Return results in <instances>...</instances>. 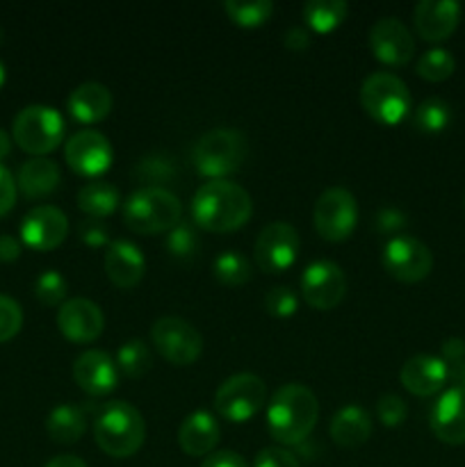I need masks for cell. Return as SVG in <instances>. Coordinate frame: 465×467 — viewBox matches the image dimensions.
I'll use <instances>...</instances> for the list:
<instances>
[{"instance_id":"cell-1","label":"cell","mask_w":465,"mask_h":467,"mask_svg":"<svg viewBox=\"0 0 465 467\" xmlns=\"http://www.w3.org/2000/svg\"><path fill=\"white\" fill-rule=\"evenodd\" d=\"M253 213L249 192L231 181H210L191 199V219L210 233H231L244 226Z\"/></svg>"},{"instance_id":"cell-2","label":"cell","mask_w":465,"mask_h":467,"mask_svg":"<svg viewBox=\"0 0 465 467\" xmlns=\"http://www.w3.org/2000/svg\"><path fill=\"white\" fill-rule=\"evenodd\" d=\"M319 401L310 388L287 383L274 392L267 409V429L281 445H299L317 424Z\"/></svg>"},{"instance_id":"cell-3","label":"cell","mask_w":465,"mask_h":467,"mask_svg":"<svg viewBox=\"0 0 465 467\" xmlns=\"http://www.w3.org/2000/svg\"><path fill=\"white\" fill-rule=\"evenodd\" d=\"M94 438L112 459H128L144 445L146 424L140 410L128 401H108L94 422Z\"/></svg>"},{"instance_id":"cell-4","label":"cell","mask_w":465,"mask_h":467,"mask_svg":"<svg viewBox=\"0 0 465 467\" xmlns=\"http://www.w3.org/2000/svg\"><path fill=\"white\" fill-rule=\"evenodd\" d=\"M181 222V201L164 187H141L123 203V223L140 235L169 233Z\"/></svg>"},{"instance_id":"cell-5","label":"cell","mask_w":465,"mask_h":467,"mask_svg":"<svg viewBox=\"0 0 465 467\" xmlns=\"http://www.w3.org/2000/svg\"><path fill=\"white\" fill-rule=\"evenodd\" d=\"M244 135L232 128H214L196 140L191 149V162L201 176H208L212 181H223V176L235 173L246 160Z\"/></svg>"},{"instance_id":"cell-6","label":"cell","mask_w":465,"mask_h":467,"mask_svg":"<svg viewBox=\"0 0 465 467\" xmlns=\"http://www.w3.org/2000/svg\"><path fill=\"white\" fill-rule=\"evenodd\" d=\"M67 123L55 108L48 105H27L14 117L12 137L26 153L44 158L57 149L64 140Z\"/></svg>"},{"instance_id":"cell-7","label":"cell","mask_w":465,"mask_h":467,"mask_svg":"<svg viewBox=\"0 0 465 467\" xmlns=\"http://www.w3.org/2000/svg\"><path fill=\"white\" fill-rule=\"evenodd\" d=\"M360 105L378 123L395 126L410 112V91L395 73L377 71L365 78L360 87Z\"/></svg>"},{"instance_id":"cell-8","label":"cell","mask_w":465,"mask_h":467,"mask_svg":"<svg viewBox=\"0 0 465 467\" xmlns=\"http://www.w3.org/2000/svg\"><path fill=\"white\" fill-rule=\"evenodd\" d=\"M267 400V386L251 372L228 377L214 392V410L228 422H246L263 409Z\"/></svg>"},{"instance_id":"cell-9","label":"cell","mask_w":465,"mask_h":467,"mask_svg":"<svg viewBox=\"0 0 465 467\" xmlns=\"http://www.w3.org/2000/svg\"><path fill=\"white\" fill-rule=\"evenodd\" d=\"M358 223V203L345 187L322 192L315 203V228L328 242H342Z\"/></svg>"},{"instance_id":"cell-10","label":"cell","mask_w":465,"mask_h":467,"mask_svg":"<svg viewBox=\"0 0 465 467\" xmlns=\"http://www.w3.org/2000/svg\"><path fill=\"white\" fill-rule=\"evenodd\" d=\"M383 269L401 283H419L431 274L433 254L424 242L410 235H397L388 240L381 255Z\"/></svg>"},{"instance_id":"cell-11","label":"cell","mask_w":465,"mask_h":467,"mask_svg":"<svg viewBox=\"0 0 465 467\" xmlns=\"http://www.w3.org/2000/svg\"><path fill=\"white\" fill-rule=\"evenodd\" d=\"M150 340L164 360L171 365H191L203 351V337L181 317H160L150 328Z\"/></svg>"},{"instance_id":"cell-12","label":"cell","mask_w":465,"mask_h":467,"mask_svg":"<svg viewBox=\"0 0 465 467\" xmlns=\"http://www.w3.org/2000/svg\"><path fill=\"white\" fill-rule=\"evenodd\" d=\"M301 240L292 223L272 222L260 231L253 246V258L264 274H283L294 265Z\"/></svg>"},{"instance_id":"cell-13","label":"cell","mask_w":465,"mask_h":467,"mask_svg":"<svg viewBox=\"0 0 465 467\" xmlns=\"http://www.w3.org/2000/svg\"><path fill=\"white\" fill-rule=\"evenodd\" d=\"M346 292L345 272L336 263L315 260L301 274V296L315 310H333Z\"/></svg>"},{"instance_id":"cell-14","label":"cell","mask_w":465,"mask_h":467,"mask_svg":"<svg viewBox=\"0 0 465 467\" xmlns=\"http://www.w3.org/2000/svg\"><path fill=\"white\" fill-rule=\"evenodd\" d=\"M64 158L76 173L96 178L108 171L114 153L112 144L103 132L85 128V130H78L76 135L68 137L67 146H64Z\"/></svg>"},{"instance_id":"cell-15","label":"cell","mask_w":465,"mask_h":467,"mask_svg":"<svg viewBox=\"0 0 465 467\" xmlns=\"http://www.w3.org/2000/svg\"><path fill=\"white\" fill-rule=\"evenodd\" d=\"M369 48L374 57L390 67H404L415 55V39L408 27L395 16L378 18L369 30Z\"/></svg>"},{"instance_id":"cell-16","label":"cell","mask_w":465,"mask_h":467,"mask_svg":"<svg viewBox=\"0 0 465 467\" xmlns=\"http://www.w3.org/2000/svg\"><path fill=\"white\" fill-rule=\"evenodd\" d=\"M68 235V219L55 205H36L23 217L21 240L35 251L57 249Z\"/></svg>"},{"instance_id":"cell-17","label":"cell","mask_w":465,"mask_h":467,"mask_svg":"<svg viewBox=\"0 0 465 467\" xmlns=\"http://www.w3.org/2000/svg\"><path fill=\"white\" fill-rule=\"evenodd\" d=\"M57 327L67 340L87 345V342H94L103 333V310L94 301L76 296V299H68L59 306Z\"/></svg>"},{"instance_id":"cell-18","label":"cell","mask_w":465,"mask_h":467,"mask_svg":"<svg viewBox=\"0 0 465 467\" xmlns=\"http://www.w3.org/2000/svg\"><path fill=\"white\" fill-rule=\"evenodd\" d=\"M433 436L445 445H465V390L450 388L433 404L429 415Z\"/></svg>"},{"instance_id":"cell-19","label":"cell","mask_w":465,"mask_h":467,"mask_svg":"<svg viewBox=\"0 0 465 467\" xmlns=\"http://www.w3.org/2000/svg\"><path fill=\"white\" fill-rule=\"evenodd\" d=\"M73 379L91 397H103L117 388L119 368L105 351L89 349L73 363Z\"/></svg>"},{"instance_id":"cell-20","label":"cell","mask_w":465,"mask_h":467,"mask_svg":"<svg viewBox=\"0 0 465 467\" xmlns=\"http://www.w3.org/2000/svg\"><path fill=\"white\" fill-rule=\"evenodd\" d=\"M415 30L424 41H445L460 21V5L454 0H422L413 9Z\"/></svg>"},{"instance_id":"cell-21","label":"cell","mask_w":465,"mask_h":467,"mask_svg":"<svg viewBox=\"0 0 465 467\" xmlns=\"http://www.w3.org/2000/svg\"><path fill=\"white\" fill-rule=\"evenodd\" d=\"M401 386L415 397H431L450 381V365L438 356H413L401 368Z\"/></svg>"},{"instance_id":"cell-22","label":"cell","mask_w":465,"mask_h":467,"mask_svg":"<svg viewBox=\"0 0 465 467\" xmlns=\"http://www.w3.org/2000/svg\"><path fill=\"white\" fill-rule=\"evenodd\" d=\"M144 254L128 240H112L105 254V274L117 287H135L144 278Z\"/></svg>"},{"instance_id":"cell-23","label":"cell","mask_w":465,"mask_h":467,"mask_svg":"<svg viewBox=\"0 0 465 467\" xmlns=\"http://www.w3.org/2000/svg\"><path fill=\"white\" fill-rule=\"evenodd\" d=\"M219 424L208 410H194L178 429V445L187 456H205L217 447Z\"/></svg>"},{"instance_id":"cell-24","label":"cell","mask_w":465,"mask_h":467,"mask_svg":"<svg viewBox=\"0 0 465 467\" xmlns=\"http://www.w3.org/2000/svg\"><path fill=\"white\" fill-rule=\"evenodd\" d=\"M67 109L76 121L96 123L112 109V94L100 82H82L67 99Z\"/></svg>"},{"instance_id":"cell-25","label":"cell","mask_w":465,"mask_h":467,"mask_svg":"<svg viewBox=\"0 0 465 467\" xmlns=\"http://www.w3.org/2000/svg\"><path fill=\"white\" fill-rule=\"evenodd\" d=\"M372 436V418L360 406L349 404L337 410L331 420V438L345 450H356L365 445Z\"/></svg>"},{"instance_id":"cell-26","label":"cell","mask_w":465,"mask_h":467,"mask_svg":"<svg viewBox=\"0 0 465 467\" xmlns=\"http://www.w3.org/2000/svg\"><path fill=\"white\" fill-rule=\"evenodd\" d=\"M59 181H62V173H59L57 162L48 158H32L18 169L16 187L27 199H44L57 190Z\"/></svg>"},{"instance_id":"cell-27","label":"cell","mask_w":465,"mask_h":467,"mask_svg":"<svg viewBox=\"0 0 465 467\" xmlns=\"http://www.w3.org/2000/svg\"><path fill=\"white\" fill-rule=\"evenodd\" d=\"M121 203V196L114 185L105 181H91L78 192V208L91 219H105Z\"/></svg>"},{"instance_id":"cell-28","label":"cell","mask_w":465,"mask_h":467,"mask_svg":"<svg viewBox=\"0 0 465 467\" xmlns=\"http://www.w3.org/2000/svg\"><path fill=\"white\" fill-rule=\"evenodd\" d=\"M85 427V413L71 404H62L53 409L48 420H46V431H48L50 441L59 442V445H73V442L80 441Z\"/></svg>"},{"instance_id":"cell-29","label":"cell","mask_w":465,"mask_h":467,"mask_svg":"<svg viewBox=\"0 0 465 467\" xmlns=\"http://www.w3.org/2000/svg\"><path fill=\"white\" fill-rule=\"evenodd\" d=\"M349 5L345 0H310L304 5V18L310 30L331 32L346 18Z\"/></svg>"},{"instance_id":"cell-30","label":"cell","mask_w":465,"mask_h":467,"mask_svg":"<svg viewBox=\"0 0 465 467\" xmlns=\"http://www.w3.org/2000/svg\"><path fill=\"white\" fill-rule=\"evenodd\" d=\"M451 123V108L447 100L442 99H427L415 108L413 112V126L419 132H427V135H436L442 132Z\"/></svg>"},{"instance_id":"cell-31","label":"cell","mask_w":465,"mask_h":467,"mask_svg":"<svg viewBox=\"0 0 465 467\" xmlns=\"http://www.w3.org/2000/svg\"><path fill=\"white\" fill-rule=\"evenodd\" d=\"M212 274L219 283L228 287L244 285L251 278V263L240 251H223L212 263Z\"/></svg>"},{"instance_id":"cell-32","label":"cell","mask_w":465,"mask_h":467,"mask_svg":"<svg viewBox=\"0 0 465 467\" xmlns=\"http://www.w3.org/2000/svg\"><path fill=\"white\" fill-rule=\"evenodd\" d=\"M228 18L242 27H258L274 14V5L269 0H226L223 3Z\"/></svg>"},{"instance_id":"cell-33","label":"cell","mask_w":465,"mask_h":467,"mask_svg":"<svg viewBox=\"0 0 465 467\" xmlns=\"http://www.w3.org/2000/svg\"><path fill=\"white\" fill-rule=\"evenodd\" d=\"M153 365V354L141 340H128L126 345L119 347L117 351V368L119 372L126 374L128 379H140Z\"/></svg>"},{"instance_id":"cell-34","label":"cell","mask_w":465,"mask_h":467,"mask_svg":"<svg viewBox=\"0 0 465 467\" xmlns=\"http://www.w3.org/2000/svg\"><path fill=\"white\" fill-rule=\"evenodd\" d=\"M456 68L454 55L447 48H431L418 59V76L429 82H442L451 78Z\"/></svg>"},{"instance_id":"cell-35","label":"cell","mask_w":465,"mask_h":467,"mask_svg":"<svg viewBox=\"0 0 465 467\" xmlns=\"http://www.w3.org/2000/svg\"><path fill=\"white\" fill-rule=\"evenodd\" d=\"M167 251L176 260H190L201 251V240L190 222H181L167 235Z\"/></svg>"},{"instance_id":"cell-36","label":"cell","mask_w":465,"mask_h":467,"mask_svg":"<svg viewBox=\"0 0 465 467\" xmlns=\"http://www.w3.org/2000/svg\"><path fill=\"white\" fill-rule=\"evenodd\" d=\"M68 295V283L57 269H46L35 281V296L44 306H62Z\"/></svg>"},{"instance_id":"cell-37","label":"cell","mask_w":465,"mask_h":467,"mask_svg":"<svg viewBox=\"0 0 465 467\" xmlns=\"http://www.w3.org/2000/svg\"><path fill=\"white\" fill-rule=\"evenodd\" d=\"M264 308L274 317H292V315L299 310V296L294 295V290L285 285H276L264 295Z\"/></svg>"},{"instance_id":"cell-38","label":"cell","mask_w":465,"mask_h":467,"mask_svg":"<svg viewBox=\"0 0 465 467\" xmlns=\"http://www.w3.org/2000/svg\"><path fill=\"white\" fill-rule=\"evenodd\" d=\"M137 173L150 182L149 187H160L158 182H167L176 176V169H173L171 160H167L164 155H150L137 164Z\"/></svg>"},{"instance_id":"cell-39","label":"cell","mask_w":465,"mask_h":467,"mask_svg":"<svg viewBox=\"0 0 465 467\" xmlns=\"http://www.w3.org/2000/svg\"><path fill=\"white\" fill-rule=\"evenodd\" d=\"M23 327V310L12 296L0 295V342L12 340Z\"/></svg>"},{"instance_id":"cell-40","label":"cell","mask_w":465,"mask_h":467,"mask_svg":"<svg viewBox=\"0 0 465 467\" xmlns=\"http://www.w3.org/2000/svg\"><path fill=\"white\" fill-rule=\"evenodd\" d=\"M377 415L381 420V424H386V427H399V424H404L406 415H408V406H406V401L401 397L383 395L377 401Z\"/></svg>"},{"instance_id":"cell-41","label":"cell","mask_w":465,"mask_h":467,"mask_svg":"<svg viewBox=\"0 0 465 467\" xmlns=\"http://www.w3.org/2000/svg\"><path fill=\"white\" fill-rule=\"evenodd\" d=\"M406 223H408V219L397 208H381L377 213V217H374V228L378 233H383V235H401Z\"/></svg>"},{"instance_id":"cell-42","label":"cell","mask_w":465,"mask_h":467,"mask_svg":"<svg viewBox=\"0 0 465 467\" xmlns=\"http://www.w3.org/2000/svg\"><path fill=\"white\" fill-rule=\"evenodd\" d=\"M80 240L82 244L87 246H94V249H98V246H109V228L108 223L103 222V219H85V222L80 223Z\"/></svg>"},{"instance_id":"cell-43","label":"cell","mask_w":465,"mask_h":467,"mask_svg":"<svg viewBox=\"0 0 465 467\" xmlns=\"http://www.w3.org/2000/svg\"><path fill=\"white\" fill-rule=\"evenodd\" d=\"M253 467H301L296 456L283 447H264L255 456Z\"/></svg>"},{"instance_id":"cell-44","label":"cell","mask_w":465,"mask_h":467,"mask_svg":"<svg viewBox=\"0 0 465 467\" xmlns=\"http://www.w3.org/2000/svg\"><path fill=\"white\" fill-rule=\"evenodd\" d=\"M16 181L9 173V169L0 164V217L14 208V203H16Z\"/></svg>"},{"instance_id":"cell-45","label":"cell","mask_w":465,"mask_h":467,"mask_svg":"<svg viewBox=\"0 0 465 467\" xmlns=\"http://www.w3.org/2000/svg\"><path fill=\"white\" fill-rule=\"evenodd\" d=\"M442 351V360H445L447 365H459L465 360V340H460V337H450V340L442 342L440 347Z\"/></svg>"},{"instance_id":"cell-46","label":"cell","mask_w":465,"mask_h":467,"mask_svg":"<svg viewBox=\"0 0 465 467\" xmlns=\"http://www.w3.org/2000/svg\"><path fill=\"white\" fill-rule=\"evenodd\" d=\"M201 467H249V463L237 451H214Z\"/></svg>"},{"instance_id":"cell-47","label":"cell","mask_w":465,"mask_h":467,"mask_svg":"<svg viewBox=\"0 0 465 467\" xmlns=\"http://www.w3.org/2000/svg\"><path fill=\"white\" fill-rule=\"evenodd\" d=\"M283 44H285L290 50H294V53L305 50L310 46V32L305 30V27H290V30L285 32Z\"/></svg>"},{"instance_id":"cell-48","label":"cell","mask_w":465,"mask_h":467,"mask_svg":"<svg viewBox=\"0 0 465 467\" xmlns=\"http://www.w3.org/2000/svg\"><path fill=\"white\" fill-rule=\"evenodd\" d=\"M21 255V240L14 235H0V263H14Z\"/></svg>"},{"instance_id":"cell-49","label":"cell","mask_w":465,"mask_h":467,"mask_svg":"<svg viewBox=\"0 0 465 467\" xmlns=\"http://www.w3.org/2000/svg\"><path fill=\"white\" fill-rule=\"evenodd\" d=\"M46 467H87V463L73 454H59L55 459H50Z\"/></svg>"},{"instance_id":"cell-50","label":"cell","mask_w":465,"mask_h":467,"mask_svg":"<svg viewBox=\"0 0 465 467\" xmlns=\"http://www.w3.org/2000/svg\"><path fill=\"white\" fill-rule=\"evenodd\" d=\"M450 379L456 388H463L465 390V360L459 365H451L450 368Z\"/></svg>"},{"instance_id":"cell-51","label":"cell","mask_w":465,"mask_h":467,"mask_svg":"<svg viewBox=\"0 0 465 467\" xmlns=\"http://www.w3.org/2000/svg\"><path fill=\"white\" fill-rule=\"evenodd\" d=\"M9 153H12V137L0 128V162H3Z\"/></svg>"},{"instance_id":"cell-52","label":"cell","mask_w":465,"mask_h":467,"mask_svg":"<svg viewBox=\"0 0 465 467\" xmlns=\"http://www.w3.org/2000/svg\"><path fill=\"white\" fill-rule=\"evenodd\" d=\"M5 80H7V68H5V64H3V59H0V89H3V85H5Z\"/></svg>"},{"instance_id":"cell-53","label":"cell","mask_w":465,"mask_h":467,"mask_svg":"<svg viewBox=\"0 0 465 467\" xmlns=\"http://www.w3.org/2000/svg\"><path fill=\"white\" fill-rule=\"evenodd\" d=\"M3 36H5V32H3V27H0V44H3Z\"/></svg>"}]
</instances>
